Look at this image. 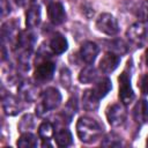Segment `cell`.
I'll use <instances>...</instances> for the list:
<instances>
[{
	"instance_id": "obj_1",
	"label": "cell",
	"mask_w": 148,
	"mask_h": 148,
	"mask_svg": "<svg viewBox=\"0 0 148 148\" xmlns=\"http://www.w3.org/2000/svg\"><path fill=\"white\" fill-rule=\"evenodd\" d=\"M103 126L95 119L83 116L76 123V133L79 139L84 143L95 142L102 135Z\"/></svg>"
},
{
	"instance_id": "obj_2",
	"label": "cell",
	"mask_w": 148,
	"mask_h": 148,
	"mask_svg": "<svg viewBox=\"0 0 148 148\" xmlns=\"http://www.w3.org/2000/svg\"><path fill=\"white\" fill-rule=\"evenodd\" d=\"M61 102V94L57 88H46L39 98V103L36 106V113L38 116H44L45 113L57 109Z\"/></svg>"
},
{
	"instance_id": "obj_3",
	"label": "cell",
	"mask_w": 148,
	"mask_h": 148,
	"mask_svg": "<svg viewBox=\"0 0 148 148\" xmlns=\"http://www.w3.org/2000/svg\"><path fill=\"white\" fill-rule=\"evenodd\" d=\"M96 28L108 35V36H113L116 34H118L119 31V25H118V22L117 20L114 18L113 15L109 14V13H103L98 16L97 21H96Z\"/></svg>"
},
{
	"instance_id": "obj_4",
	"label": "cell",
	"mask_w": 148,
	"mask_h": 148,
	"mask_svg": "<svg viewBox=\"0 0 148 148\" xmlns=\"http://www.w3.org/2000/svg\"><path fill=\"white\" fill-rule=\"evenodd\" d=\"M119 81V98L124 105H128L133 102L135 95L131 86V77L126 72H123L118 77Z\"/></svg>"
},
{
	"instance_id": "obj_5",
	"label": "cell",
	"mask_w": 148,
	"mask_h": 148,
	"mask_svg": "<svg viewBox=\"0 0 148 148\" xmlns=\"http://www.w3.org/2000/svg\"><path fill=\"white\" fill-rule=\"evenodd\" d=\"M54 71H56V64L50 60H44L36 66V69L34 72V79L36 80V82L39 83L50 81L53 77Z\"/></svg>"
},
{
	"instance_id": "obj_6",
	"label": "cell",
	"mask_w": 148,
	"mask_h": 148,
	"mask_svg": "<svg viewBox=\"0 0 148 148\" xmlns=\"http://www.w3.org/2000/svg\"><path fill=\"white\" fill-rule=\"evenodd\" d=\"M146 36H147V29L145 27V23L141 21L133 23L126 31V37L128 38V40L136 46H141L143 44Z\"/></svg>"
},
{
	"instance_id": "obj_7",
	"label": "cell",
	"mask_w": 148,
	"mask_h": 148,
	"mask_svg": "<svg viewBox=\"0 0 148 148\" xmlns=\"http://www.w3.org/2000/svg\"><path fill=\"white\" fill-rule=\"evenodd\" d=\"M106 118H108L109 124L111 126H113V127L121 126L126 120V111H125L123 105L113 104L108 109Z\"/></svg>"
},
{
	"instance_id": "obj_8",
	"label": "cell",
	"mask_w": 148,
	"mask_h": 148,
	"mask_svg": "<svg viewBox=\"0 0 148 148\" xmlns=\"http://www.w3.org/2000/svg\"><path fill=\"white\" fill-rule=\"evenodd\" d=\"M47 16H49V20L51 21V23L54 25H59V24L64 23L66 20V12H65L62 3L57 2V1L49 3Z\"/></svg>"
},
{
	"instance_id": "obj_9",
	"label": "cell",
	"mask_w": 148,
	"mask_h": 148,
	"mask_svg": "<svg viewBox=\"0 0 148 148\" xmlns=\"http://www.w3.org/2000/svg\"><path fill=\"white\" fill-rule=\"evenodd\" d=\"M119 62H120L119 54H117L112 51H108L104 53V56L99 60V69L102 71V73L109 74L118 67Z\"/></svg>"
},
{
	"instance_id": "obj_10",
	"label": "cell",
	"mask_w": 148,
	"mask_h": 148,
	"mask_svg": "<svg viewBox=\"0 0 148 148\" xmlns=\"http://www.w3.org/2000/svg\"><path fill=\"white\" fill-rule=\"evenodd\" d=\"M99 47L94 42H86L80 49V57L86 64H92L98 56Z\"/></svg>"
},
{
	"instance_id": "obj_11",
	"label": "cell",
	"mask_w": 148,
	"mask_h": 148,
	"mask_svg": "<svg viewBox=\"0 0 148 148\" xmlns=\"http://www.w3.org/2000/svg\"><path fill=\"white\" fill-rule=\"evenodd\" d=\"M2 108L5 113L8 116H15L22 110V105L18 98L9 94L2 96Z\"/></svg>"
},
{
	"instance_id": "obj_12",
	"label": "cell",
	"mask_w": 148,
	"mask_h": 148,
	"mask_svg": "<svg viewBox=\"0 0 148 148\" xmlns=\"http://www.w3.org/2000/svg\"><path fill=\"white\" fill-rule=\"evenodd\" d=\"M35 42H36V35L30 30H25L18 35L16 47L20 51H32Z\"/></svg>"
},
{
	"instance_id": "obj_13",
	"label": "cell",
	"mask_w": 148,
	"mask_h": 148,
	"mask_svg": "<svg viewBox=\"0 0 148 148\" xmlns=\"http://www.w3.org/2000/svg\"><path fill=\"white\" fill-rule=\"evenodd\" d=\"M133 118L138 124H145L148 121V102L146 99H141L134 105Z\"/></svg>"
},
{
	"instance_id": "obj_14",
	"label": "cell",
	"mask_w": 148,
	"mask_h": 148,
	"mask_svg": "<svg viewBox=\"0 0 148 148\" xmlns=\"http://www.w3.org/2000/svg\"><path fill=\"white\" fill-rule=\"evenodd\" d=\"M68 47V42L65 38V36H62L59 32H56L53 35V37L50 40V49L54 54H61L64 53Z\"/></svg>"
},
{
	"instance_id": "obj_15",
	"label": "cell",
	"mask_w": 148,
	"mask_h": 148,
	"mask_svg": "<svg viewBox=\"0 0 148 148\" xmlns=\"http://www.w3.org/2000/svg\"><path fill=\"white\" fill-rule=\"evenodd\" d=\"M40 23V7L38 5H32L29 7L25 14V25L31 29Z\"/></svg>"
},
{
	"instance_id": "obj_16",
	"label": "cell",
	"mask_w": 148,
	"mask_h": 148,
	"mask_svg": "<svg viewBox=\"0 0 148 148\" xmlns=\"http://www.w3.org/2000/svg\"><path fill=\"white\" fill-rule=\"evenodd\" d=\"M82 105L87 111H95L99 105V98L94 94L92 89L84 90L82 95Z\"/></svg>"
},
{
	"instance_id": "obj_17",
	"label": "cell",
	"mask_w": 148,
	"mask_h": 148,
	"mask_svg": "<svg viewBox=\"0 0 148 148\" xmlns=\"http://www.w3.org/2000/svg\"><path fill=\"white\" fill-rule=\"evenodd\" d=\"M54 128L53 125L50 121H43L39 127H38V135L43 140V147L45 146H51L49 141L51 140L52 136H54Z\"/></svg>"
},
{
	"instance_id": "obj_18",
	"label": "cell",
	"mask_w": 148,
	"mask_h": 148,
	"mask_svg": "<svg viewBox=\"0 0 148 148\" xmlns=\"http://www.w3.org/2000/svg\"><path fill=\"white\" fill-rule=\"evenodd\" d=\"M111 89H112L111 80H110L109 77H102V79H99V80L95 83V86H94V88H92V91H94V94L101 99V98L105 97V96L108 95V92H109Z\"/></svg>"
},
{
	"instance_id": "obj_19",
	"label": "cell",
	"mask_w": 148,
	"mask_h": 148,
	"mask_svg": "<svg viewBox=\"0 0 148 148\" xmlns=\"http://www.w3.org/2000/svg\"><path fill=\"white\" fill-rule=\"evenodd\" d=\"M54 140L59 147H68L73 143V136L68 128H59L54 132Z\"/></svg>"
},
{
	"instance_id": "obj_20",
	"label": "cell",
	"mask_w": 148,
	"mask_h": 148,
	"mask_svg": "<svg viewBox=\"0 0 148 148\" xmlns=\"http://www.w3.org/2000/svg\"><path fill=\"white\" fill-rule=\"evenodd\" d=\"M96 79H97V71L91 64H88L86 67H83L79 74V81L84 84L91 83L96 81Z\"/></svg>"
},
{
	"instance_id": "obj_21",
	"label": "cell",
	"mask_w": 148,
	"mask_h": 148,
	"mask_svg": "<svg viewBox=\"0 0 148 148\" xmlns=\"http://www.w3.org/2000/svg\"><path fill=\"white\" fill-rule=\"evenodd\" d=\"M77 111V102H76V97H72L68 99V102L66 103L65 108L61 111V117L64 119V121L66 120L67 123H71L72 118L74 117V114Z\"/></svg>"
},
{
	"instance_id": "obj_22",
	"label": "cell",
	"mask_w": 148,
	"mask_h": 148,
	"mask_svg": "<svg viewBox=\"0 0 148 148\" xmlns=\"http://www.w3.org/2000/svg\"><path fill=\"white\" fill-rule=\"evenodd\" d=\"M17 27L13 23V22H7L2 25V36L3 38H7L9 42L15 40V43L17 42L18 38V32H17Z\"/></svg>"
},
{
	"instance_id": "obj_23",
	"label": "cell",
	"mask_w": 148,
	"mask_h": 148,
	"mask_svg": "<svg viewBox=\"0 0 148 148\" xmlns=\"http://www.w3.org/2000/svg\"><path fill=\"white\" fill-rule=\"evenodd\" d=\"M16 145L21 148H31V147H36L37 146V139L32 133L25 132L22 133L21 136L18 138Z\"/></svg>"
},
{
	"instance_id": "obj_24",
	"label": "cell",
	"mask_w": 148,
	"mask_h": 148,
	"mask_svg": "<svg viewBox=\"0 0 148 148\" xmlns=\"http://www.w3.org/2000/svg\"><path fill=\"white\" fill-rule=\"evenodd\" d=\"M101 145L103 147H119L123 145V141L121 138L116 133H109L103 138Z\"/></svg>"
},
{
	"instance_id": "obj_25",
	"label": "cell",
	"mask_w": 148,
	"mask_h": 148,
	"mask_svg": "<svg viewBox=\"0 0 148 148\" xmlns=\"http://www.w3.org/2000/svg\"><path fill=\"white\" fill-rule=\"evenodd\" d=\"M20 92H21V96L28 101V102H31L36 96H35V88L29 83V82H23L21 83L20 86Z\"/></svg>"
},
{
	"instance_id": "obj_26",
	"label": "cell",
	"mask_w": 148,
	"mask_h": 148,
	"mask_svg": "<svg viewBox=\"0 0 148 148\" xmlns=\"http://www.w3.org/2000/svg\"><path fill=\"white\" fill-rule=\"evenodd\" d=\"M136 16L140 18L141 22H148V0L142 1L138 9H136Z\"/></svg>"
},
{
	"instance_id": "obj_27",
	"label": "cell",
	"mask_w": 148,
	"mask_h": 148,
	"mask_svg": "<svg viewBox=\"0 0 148 148\" xmlns=\"http://www.w3.org/2000/svg\"><path fill=\"white\" fill-rule=\"evenodd\" d=\"M111 45H112L111 51L114 52V53H117V54H119V53L123 54V53H125V52L127 51L126 44H125L123 40H120V39H117V40H114V42H111Z\"/></svg>"
},
{
	"instance_id": "obj_28",
	"label": "cell",
	"mask_w": 148,
	"mask_h": 148,
	"mask_svg": "<svg viewBox=\"0 0 148 148\" xmlns=\"http://www.w3.org/2000/svg\"><path fill=\"white\" fill-rule=\"evenodd\" d=\"M61 82L66 87H68L71 83V74H69V71L67 68L61 69Z\"/></svg>"
},
{
	"instance_id": "obj_29",
	"label": "cell",
	"mask_w": 148,
	"mask_h": 148,
	"mask_svg": "<svg viewBox=\"0 0 148 148\" xmlns=\"http://www.w3.org/2000/svg\"><path fill=\"white\" fill-rule=\"evenodd\" d=\"M140 89L142 94H148V74H145L140 81Z\"/></svg>"
},
{
	"instance_id": "obj_30",
	"label": "cell",
	"mask_w": 148,
	"mask_h": 148,
	"mask_svg": "<svg viewBox=\"0 0 148 148\" xmlns=\"http://www.w3.org/2000/svg\"><path fill=\"white\" fill-rule=\"evenodd\" d=\"M10 12L9 5H7V0H1V15L6 16Z\"/></svg>"
},
{
	"instance_id": "obj_31",
	"label": "cell",
	"mask_w": 148,
	"mask_h": 148,
	"mask_svg": "<svg viewBox=\"0 0 148 148\" xmlns=\"http://www.w3.org/2000/svg\"><path fill=\"white\" fill-rule=\"evenodd\" d=\"M35 0H14V2L20 7H30Z\"/></svg>"
},
{
	"instance_id": "obj_32",
	"label": "cell",
	"mask_w": 148,
	"mask_h": 148,
	"mask_svg": "<svg viewBox=\"0 0 148 148\" xmlns=\"http://www.w3.org/2000/svg\"><path fill=\"white\" fill-rule=\"evenodd\" d=\"M145 58H146V65L148 66V49L146 51V54H145Z\"/></svg>"
}]
</instances>
